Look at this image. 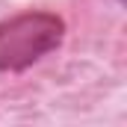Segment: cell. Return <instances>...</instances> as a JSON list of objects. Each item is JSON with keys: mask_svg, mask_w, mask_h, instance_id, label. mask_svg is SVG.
Returning <instances> with one entry per match:
<instances>
[{"mask_svg": "<svg viewBox=\"0 0 127 127\" xmlns=\"http://www.w3.org/2000/svg\"><path fill=\"white\" fill-rule=\"evenodd\" d=\"M65 38V21L56 12L32 9L0 21V71H27L53 53Z\"/></svg>", "mask_w": 127, "mask_h": 127, "instance_id": "1", "label": "cell"}, {"mask_svg": "<svg viewBox=\"0 0 127 127\" xmlns=\"http://www.w3.org/2000/svg\"><path fill=\"white\" fill-rule=\"evenodd\" d=\"M115 3H121V6H124V3H127V0H115Z\"/></svg>", "mask_w": 127, "mask_h": 127, "instance_id": "2", "label": "cell"}]
</instances>
